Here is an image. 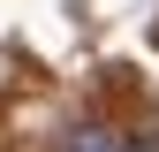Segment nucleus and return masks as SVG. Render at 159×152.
<instances>
[{"label": "nucleus", "mask_w": 159, "mask_h": 152, "mask_svg": "<svg viewBox=\"0 0 159 152\" xmlns=\"http://www.w3.org/2000/svg\"><path fill=\"white\" fill-rule=\"evenodd\" d=\"M61 152H129V137L114 122H76L68 137H61Z\"/></svg>", "instance_id": "obj_1"}]
</instances>
